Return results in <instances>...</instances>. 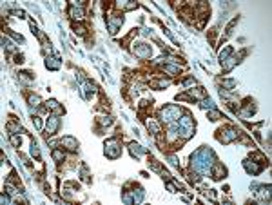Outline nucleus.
Instances as JSON below:
<instances>
[{"instance_id": "nucleus-15", "label": "nucleus", "mask_w": 272, "mask_h": 205, "mask_svg": "<svg viewBox=\"0 0 272 205\" xmlns=\"http://www.w3.org/2000/svg\"><path fill=\"white\" fill-rule=\"evenodd\" d=\"M31 155H33V156H36V158L40 156V149H38L36 142H33V143H31Z\"/></svg>"}, {"instance_id": "nucleus-11", "label": "nucleus", "mask_w": 272, "mask_h": 205, "mask_svg": "<svg viewBox=\"0 0 272 205\" xmlns=\"http://www.w3.org/2000/svg\"><path fill=\"white\" fill-rule=\"evenodd\" d=\"M45 67H47V69H58V67H60V58H58V57L47 58V60H45Z\"/></svg>"}, {"instance_id": "nucleus-8", "label": "nucleus", "mask_w": 272, "mask_h": 205, "mask_svg": "<svg viewBox=\"0 0 272 205\" xmlns=\"http://www.w3.org/2000/svg\"><path fill=\"white\" fill-rule=\"evenodd\" d=\"M122 22H124V18L122 17H116V18H111V20H109V31H111L113 35L118 31V27L122 26Z\"/></svg>"}, {"instance_id": "nucleus-1", "label": "nucleus", "mask_w": 272, "mask_h": 205, "mask_svg": "<svg viewBox=\"0 0 272 205\" xmlns=\"http://www.w3.org/2000/svg\"><path fill=\"white\" fill-rule=\"evenodd\" d=\"M180 115H182V111H180V107H176V106H167V107H163V109L160 111V116H161L163 120H169V122L180 120Z\"/></svg>"}, {"instance_id": "nucleus-10", "label": "nucleus", "mask_w": 272, "mask_h": 205, "mask_svg": "<svg viewBox=\"0 0 272 205\" xmlns=\"http://www.w3.org/2000/svg\"><path fill=\"white\" fill-rule=\"evenodd\" d=\"M225 133H227V134L222 136V142H225V143H229V142H232V140L238 138V131H234V129H227Z\"/></svg>"}, {"instance_id": "nucleus-20", "label": "nucleus", "mask_w": 272, "mask_h": 205, "mask_svg": "<svg viewBox=\"0 0 272 205\" xmlns=\"http://www.w3.org/2000/svg\"><path fill=\"white\" fill-rule=\"evenodd\" d=\"M209 116H210V120H218V118H222V115H220V113H218V111H212V109H210Z\"/></svg>"}, {"instance_id": "nucleus-19", "label": "nucleus", "mask_w": 272, "mask_h": 205, "mask_svg": "<svg viewBox=\"0 0 272 205\" xmlns=\"http://www.w3.org/2000/svg\"><path fill=\"white\" fill-rule=\"evenodd\" d=\"M223 85H225L227 89H234V87H236V82H234V80H223Z\"/></svg>"}, {"instance_id": "nucleus-14", "label": "nucleus", "mask_w": 272, "mask_h": 205, "mask_svg": "<svg viewBox=\"0 0 272 205\" xmlns=\"http://www.w3.org/2000/svg\"><path fill=\"white\" fill-rule=\"evenodd\" d=\"M147 127H149V129H152L154 133H158V131H160V125H158L154 120H147Z\"/></svg>"}, {"instance_id": "nucleus-6", "label": "nucleus", "mask_w": 272, "mask_h": 205, "mask_svg": "<svg viewBox=\"0 0 272 205\" xmlns=\"http://www.w3.org/2000/svg\"><path fill=\"white\" fill-rule=\"evenodd\" d=\"M60 143H62L64 147L71 149V151H76V147H78V142H76L73 136H64V138L60 140Z\"/></svg>"}, {"instance_id": "nucleus-9", "label": "nucleus", "mask_w": 272, "mask_h": 205, "mask_svg": "<svg viewBox=\"0 0 272 205\" xmlns=\"http://www.w3.org/2000/svg\"><path fill=\"white\" fill-rule=\"evenodd\" d=\"M243 165H245V169H247V173H249V174H258V173L261 171V165H256L254 162L250 164V160H245V162H243Z\"/></svg>"}, {"instance_id": "nucleus-12", "label": "nucleus", "mask_w": 272, "mask_h": 205, "mask_svg": "<svg viewBox=\"0 0 272 205\" xmlns=\"http://www.w3.org/2000/svg\"><path fill=\"white\" fill-rule=\"evenodd\" d=\"M69 13H71V17H73V18H84V9H82V8L73 6V8L69 9Z\"/></svg>"}, {"instance_id": "nucleus-25", "label": "nucleus", "mask_w": 272, "mask_h": 205, "mask_svg": "<svg viewBox=\"0 0 272 205\" xmlns=\"http://www.w3.org/2000/svg\"><path fill=\"white\" fill-rule=\"evenodd\" d=\"M111 122H113L111 118H102V124H103V125H109V124H111Z\"/></svg>"}, {"instance_id": "nucleus-18", "label": "nucleus", "mask_w": 272, "mask_h": 205, "mask_svg": "<svg viewBox=\"0 0 272 205\" xmlns=\"http://www.w3.org/2000/svg\"><path fill=\"white\" fill-rule=\"evenodd\" d=\"M29 104H31L33 107H36V106L40 104V98H38V96H29Z\"/></svg>"}, {"instance_id": "nucleus-5", "label": "nucleus", "mask_w": 272, "mask_h": 205, "mask_svg": "<svg viewBox=\"0 0 272 205\" xmlns=\"http://www.w3.org/2000/svg\"><path fill=\"white\" fill-rule=\"evenodd\" d=\"M94 84H91L89 80H85V82H82V94L85 96V98H91V94H94Z\"/></svg>"}, {"instance_id": "nucleus-17", "label": "nucleus", "mask_w": 272, "mask_h": 205, "mask_svg": "<svg viewBox=\"0 0 272 205\" xmlns=\"http://www.w3.org/2000/svg\"><path fill=\"white\" fill-rule=\"evenodd\" d=\"M53 158L57 160V162H60V160H64V155H62V151H53Z\"/></svg>"}, {"instance_id": "nucleus-13", "label": "nucleus", "mask_w": 272, "mask_h": 205, "mask_svg": "<svg viewBox=\"0 0 272 205\" xmlns=\"http://www.w3.org/2000/svg\"><path fill=\"white\" fill-rule=\"evenodd\" d=\"M229 55H231V47H225V51H222V53H220V62L223 64V62L229 58Z\"/></svg>"}, {"instance_id": "nucleus-23", "label": "nucleus", "mask_w": 272, "mask_h": 205, "mask_svg": "<svg viewBox=\"0 0 272 205\" xmlns=\"http://www.w3.org/2000/svg\"><path fill=\"white\" fill-rule=\"evenodd\" d=\"M75 31H76L78 35H85V29H84L82 26H75Z\"/></svg>"}, {"instance_id": "nucleus-21", "label": "nucleus", "mask_w": 272, "mask_h": 205, "mask_svg": "<svg viewBox=\"0 0 272 205\" xmlns=\"http://www.w3.org/2000/svg\"><path fill=\"white\" fill-rule=\"evenodd\" d=\"M47 107L57 109V107H58V102H57V100H49V102H47Z\"/></svg>"}, {"instance_id": "nucleus-4", "label": "nucleus", "mask_w": 272, "mask_h": 205, "mask_svg": "<svg viewBox=\"0 0 272 205\" xmlns=\"http://www.w3.org/2000/svg\"><path fill=\"white\" fill-rule=\"evenodd\" d=\"M58 127H60V118L58 116H49V120H47V136L49 134H54L58 131Z\"/></svg>"}, {"instance_id": "nucleus-22", "label": "nucleus", "mask_w": 272, "mask_h": 205, "mask_svg": "<svg viewBox=\"0 0 272 205\" xmlns=\"http://www.w3.org/2000/svg\"><path fill=\"white\" fill-rule=\"evenodd\" d=\"M171 82L169 80H160V82H156V87H167Z\"/></svg>"}, {"instance_id": "nucleus-26", "label": "nucleus", "mask_w": 272, "mask_h": 205, "mask_svg": "<svg viewBox=\"0 0 272 205\" xmlns=\"http://www.w3.org/2000/svg\"><path fill=\"white\" fill-rule=\"evenodd\" d=\"M0 200H2V203H9V198L4 196V194H2V198H0Z\"/></svg>"}, {"instance_id": "nucleus-24", "label": "nucleus", "mask_w": 272, "mask_h": 205, "mask_svg": "<svg viewBox=\"0 0 272 205\" xmlns=\"http://www.w3.org/2000/svg\"><path fill=\"white\" fill-rule=\"evenodd\" d=\"M33 124H35V127H36V129H42V122H40V118H33Z\"/></svg>"}, {"instance_id": "nucleus-7", "label": "nucleus", "mask_w": 272, "mask_h": 205, "mask_svg": "<svg viewBox=\"0 0 272 205\" xmlns=\"http://www.w3.org/2000/svg\"><path fill=\"white\" fill-rule=\"evenodd\" d=\"M129 151H131V155H133V156H142V155H145V149H142V145H140V143H136V142L129 143Z\"/></svg>"}, {"instance_id": "nucleus-2", "label": "nucleus", "mask_w": 272, "mask_h": 205, "mask_svg": "<svg viewBox=\"0 0 272 205\" xmlns=\"http://www.w3.org/2000/svg\"><path fill=\"white\" fill-rule=\"evenodd\" d=\"M120 152H122V147H120L118 140H115V138L107 140V143H105V156L107 158H118Z\"/></svg>"}, {"instance_id": "nucleus-3", "label": "nucleus", "mask_w": 272, "mask_h": 205, "mask_svg": "<svg viewBox=\"0 0 272 205\" xmlns=\"http://www.w3.org/2000/svg\"><path fill=\"white\" fill-rule=\"evenodd\" d=\"M134 53H136V57H140V58H149L151 53H152V49H151V45H147V44H140V45L134 47Z\"/></svg>"}, {"instance_id": "nucleus-16", "label": "nucleus", "mask_w": 272, "mask_h": 205, "mask_svg": "<svg viewBox=\"0 0 272 205\" xmlns=\"http://www.w3.org/2000/svg\"><path fill=\"white\" fill-rule=\"evenodd\" d=\"M201 107H203V109H214L212 100H203V102H201Z\"/></svg>"}]
</instances>
